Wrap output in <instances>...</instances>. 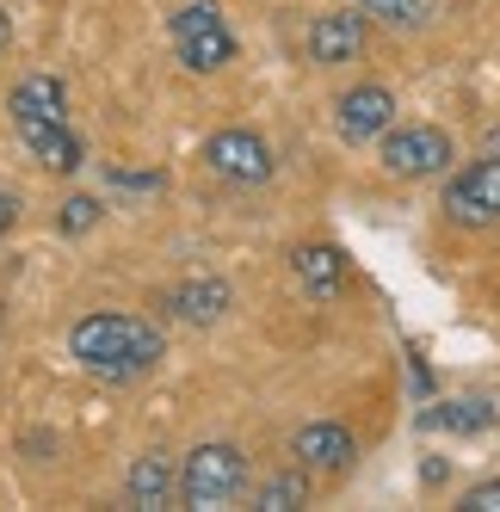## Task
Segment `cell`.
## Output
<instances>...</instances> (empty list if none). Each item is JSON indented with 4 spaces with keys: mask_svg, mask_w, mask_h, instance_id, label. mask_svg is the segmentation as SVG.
<instances>
[{
    "mask_svg": "<svg viewBox=\"0 0 500 512\" xmlns=\"http://www.w3.org/2000/svg\"><path fill=\"white\" fill-rule=\"evenodd\" d=\"M68 358L99 383H142L167 358V334L149 315L130 309H93L68 327Z\"/></svg>",
    "mask_w": 500,
    "mask_h": 512,
    "instance_id": "6da1fadb",
    "label": "cell"
},
{
    "mask_svg": "<svg viewBox=\"0 0 500 512\" xmlns=\"http://www.w3.org/2000/svg\"><path fill=\"white\" fill-rule=\"evenodd\" d=\"M7 118H13V136L31 149L44 173L68 179L87 167V142L68 124V87L56 75H25L13 93H7Z\"/></svg>",
    "mask_w": 500,
    "mask_h": 512,
    "instance_id": "7a4b0ae2",
    "label": "cell"
},
{
    "mask_svg": "<svg viewBox=\"0 0 500 512\" xmlns=\"http://www.w3.org/2000/svg\"><path fill=\"white\" fill-rule=\"evenodd\" d=\"M247 488H254V469H247V451L229 438H204L180 457V506L192 512H223L247 500Z\"/></svg>",
    "mask_w": 500,
    "mask_h": 512,
    "instance_id": "3957f363",
    "label": "cell"
},
{
    "mask_svg": "<svg viewBox=\"0 0 500 512\" xmlns=\"http://www.w3.org/2000/svg\"><path fill=\"white\" fill-rule=\"evenodd\" d=\"M167 38H173V56H180L192 75H223L235 62V31H229L217 0H180V7L167 13Z\"/></svg>",
    "mask_w": 500,
    "mask_h": 512,
    "instance_id": "277c9868",
    "label": "cell"
},
{
    "mask_svg": "<svg viewBox=\"0 0 500 512\" xmlns=\"http://www.w3.org/2000/svg\"><path fill=\"white\" fill-rule=\"evenodd\" d=\"M457 161V142L445 124H389L377 136V167L389 179H439Z\"/></svg>",
    "mask_w": 500,
    "mask_h": 512,
    "instance_id": "5b68a950",
    "label": "cell"
},
{
    "mask_svg": "<svg viewBox=\"0 0 500 512\" xmlns=\"http://www.w3.org/2000/svg\"><path fill=\"white\" fill-rule=\"evenodd\" d=\"M439 210H445V223H457V229H494L500 223V155H476V161H463L457 173H445Z\"/></svg>",
    "mask_w": 500,
    "mask_h": 512,
    "instance_id": "8992f818",
    "label": "cell"
},
{
    "mask_svg": "<svg viewBox=\"0 0 500 512\" xmlns=\"http://www.w3.org/2000/svg\"><path fill=\"white\" fill-rule=\"evenodd\" d=\"M204 167L217 173V179H229V186H266L278 155H272V142L260 130L229 124V130H210L204 136Z\"/></svg>",
    "mask_w": 500,
    "mask_h": 512,
    "instance_id": "52a82bcc",
    "label": "cell"
},
{
    "mask_svg": "<svg viewBox=\"0 0 500 512\" xmlns=\"http://www.w3.org/2000/svg\"><path fill=\"white\" fill-rule=\"evenodd\" d=\"M396 124V93L383 81H359L334 99V136L346 149H377V136Z\"/></svg>",
    "mask_w": 500,
    "mask_h": 512,
    "instance_id": "ba28073f",
    "label": "cell"
},
{
    "mask_svg": "<svg viewBox=\"0 0 500 512\" xmlns=\"http://www.w3.org/2000/svg\"><path fill=\"white\" fill-rule=\"evenodd\" d=\"M371 44V19L359 7H340V13H315L309 31H303V56L315 68H346V62H359Z\"/></svg>",
    "mask_w": 500,
    "mask_h": 512,
    "instance_id": "9c48e42d",
    "label": "cell"
},
{
    "mask_svg": "<svg viewBox=\"0 0 500 512\" xmlns=\"http://www.w3.org/2000/svg\"><path fill=\"white\" fill-rule=\"evenodd\" d=\"M291 278L309 303H340L352 284V260L334 241H303V247H291Z\"/></svg>",
    "mask_w": 500,
    "mask_h": 512,
    "instance_id": "30bf717a",
    "label": "cell"
},
{
    "mask_svg": "<svg viewBox=\"0 0 500 512\" xmlns=\"http://www.w3.org/2000/svg\"><path fill=\"white\" fill-rule=\"evenodd\" d=\"M291 457H297L309 475H346L352 463H359V438H352L346 420H309V426H297V438H291Z\"/></svg>",
    "mask_w": 500,
    "mask_h": 512,
    "instance_id": "8fae6325",
    "label": "cell"
},
{
    "mask_svg": "<svg viewBox=\"0 0 500 512\" xmlns=\"http://www.w3.org/2000/svg\"><path fill=\"white\" fill-rule=\"evenodd\" d=\"M235 309V290L229 278H180L161 290V315L180 321V327H217Z\"/></svg>",
    "mask_w": 500,
    "mask_h": 512,
    "instance_id": "7c38bea8",
    "label": "cell"
},
{
    "mask_svg": "<svg viewBox=\"0 0 500 512\" xmlns=\"http://www.w3.org/2000/svg\"><path fill=\"white\" fill-rule=\"evenodd\" d=\"M500 420V408L488 395H445V401H426V408L414 414L420 432H451V438H476Z\"/></svg>",
    "mask_w": 500,
    "mask_h": 512,
    "instance_id": "4fadbf2b",
    "label": "cell"
},
{
    "mask_svg": "<svg viewBox=\"0 0 500 512\" xmlns=\"http://www.w3.org/2000/svg\"><path fill=\"white\" fill-rule=\"evenodd\" d=\"M124 500L136 512H161V506L180 500V469H173V457L167 451H142L130 463V475H124Z\"/></svg>",
    "mask_w": 500,
    "mask_h": 512,
    "instance_id": "5bb4252c",
    "label": "cell"
},
{
    "mask_svg": "<svg viewBox=\"0 0 500 512\" xmlns=\"http://www.w3.org/2000/svg\"><path fill=\"white\" fill-rule=\"evenodd\" d=\"M309 482H315V475L297 463V469L266 475V482H260V488H247V494H254L260 512H297V506H309Z\"/></svg>",
    "mask_w": 500,
    "mask_h": 512,
    "instance_id": "9a60e30c",
    "label": "cell"
},
{
    "mask_svg": "<svg viewBox=\"0 0 500 512\" xmlns=\"http://www.w3.org/2000/svg\"><path fill=\"white\" fill-rule=\"evenodd\" d=\"M352 7L377 25H396V31H414V25L433 19V0H352Z\"/></svg>",
    "mask_w": 500,
    "mask_h": 512,
    "instance_id": "2e32d148",
    "label": "cell"
},
{
    "mask_svg": "<svg viewBox=\"0 0 500 512\" xmlns=\"http://www.w3.org/2000/svg\"><path fill=\"white\" fill-rule=\"evenodd\" d=\"M99 216H105V204H99L93 192H68L62 210H56V235H68V241H75V235H93Z\"/></svg>",
    "mask_w": 500,
    "mask_h": 512,
    "instance_id": "e0dca14e",
    "label": "cell"
},
{
    "mask_svg": "<svg viewBox=\"0 0 500 512\" xmlns=\"http://www.w3.org/2000/svg\"><path fill=\"white\" fill-rule=\"evenodd\" d=\"M105 186L112 192H161L167 186V173H155V167H105Z\"/></svg>",
    "mask_w": 500,
    "mask_h": 512,
    "instance_id": "ac0fdd59",
    "label": "cell"
},
{
    "mask_svg": "<svg viewBox=\"0 0 500 512\" xmlns=\"http://www.w3.org/2000/svg\"><path fill=\"white\" fill-rule=\"evenodd\" d=\"M463 512H500V475L494 482H476L470 494H463Z\"/></svg>",
    "mask_w": 500,
    "mask_h": 512,
    "instance_id": "d6986e66",
    "label": "cell"
},
{
    "mask_svg": "<svg viewBox=\"0 0 500 512\" xmlns=\"http://www.w3.org/2000/svg\"><path fill=\"white\" fill-rule=\"evenodd\" d=\"M19 210H25V204H19V192H7V186H0V241H7V235L19 229Z\"/></svg>",
    "mask_w": 500,
    "mask_h": 512,
    "instance_id": "ffe728a7",
    "label": "cell"
},
{
    "mask_svg": "<svg viewBox=\"0 0 500 512\" xmlns=\"http://www.w3.org/2000/svg\"><path fill=\"white\" fill-rule=\"evenodd\" d=\"M445 475H451V469H445V457H433V463H420V482H426V488H439Z\"/></svg>",
    "mask_w": 500,
    "mask_h": 512,
    "instance_id": "44dd1931",
    "label": "cell"
},
{
    "mask_svg": "<svg viewBox=\"0 0 500 512\" xmlns=\"http://www.w3.org/2000/svg\"><path fill=\"white\" fill-rule=\"evenodd\" d=\"M7 44H13V13H0V56H7Z\"/></svg>",
    "mask_w": 500,
    "mask_h": 512,
    "instance_id": "7402d4cb",
    "label": "cell"
}]
</instances>
